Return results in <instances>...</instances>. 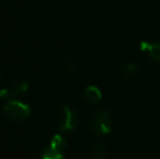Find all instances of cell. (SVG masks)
Returning <instances> with one entry per match:
<instances>
[{"label": "cell", "mask_w": 160, "mask_h": 159, "mask_svg": "<svg viewBox=\"0 0 160 159\" xmlns=\"http://www.w3.org/2000/svg\"><path fill=\"white\" fill-rule=\"evenodd\" d=\"M2 80H3V73H2L1 71H0V83L2 82Z\"/></svg>", "instance_id": "11"}, {"label": "cell", "mask_w": 160, "mask_h": 159, "mask_svg": "<svg viewBox=\"0 0 160 159\" xmlns=\"http://www.w3.org/2000/svg\"><path fill=\"white\" fill-rule=\"evenodd\" d=\"M141 49L146 52L149 53V56L155 59L156 61L160 62V44H155V42H141Z\"/></svg>", "instance_id": "5"}, {"label": "cell", "mask_w": 160, "mask_h": 159, "mask_svg": "<svg viewBox=\"0 0 160 159\" xmlns=\"http://www.w3.org/2000/svg\"><path fill=\"white\" fill-rule=\"evenodd\" d=\"M107 156V148L102 144H94L89 151V159H106Z\"/></svg>", "instance_id": "7"}, {"label": "cell", "mask_w": 160, "mask_h": 159, "mask_svg": "<svg viewBox=\"0 0 160 159\" xmlns=\"http://www.w3.org/2000/svg\"><path fill=\"white\" fill-rule=\"evenodd\" d=\"M92 129L97 134L106 135L112 129L111 116L107 110H99L92 119Z\"/></svg>", "instance_id": "2"}, {"label": "cell", "mask_w": 160, "mask_h": 159, "mask_svg": "<svg viewBox=\"0 0 160 159\" xmlns=\"http://www.w3.org/2000/svg\"><path fill=\"white\" fill-rule=\"evenodd\" d=\"M3 112L7 118L12 122L21 123L30 118L32 111L28 104L20 102V100L12 99L6 102L3 107Z\"/></svg>", "instance_id": "1"}, {"label": "cell", "mask_w": 160, "mask_h": 159, "mask_svg": "<svg viewBox=\"0 0 160 159\" xmlns=\"http://www.w3.org/2000/svg\"><path fill=\"white\" fill-rule=\"evenodd\" d=\"M84 97L87 102H92V104H97V102H99L101 100L102 95H101V92L98 87L92 85V86H88L84 91Z\"/></svg>", "instance_id": "6"}, {"label": "cell", "mask_w": 160, "mask_h": 159, "mask_svg": "<svg viewBox=\"0 0 160 159\" xmlns=\"http://www.w3.org/2000/svg\"><path fill=\"white\" fill-rule=\"evenodd\" d=\"M136 70H137V68L134 63H128L123 68L122 74L125 79H132V77H134L135 73H136Z\"/></svg>", "instance_id": "9"}, {"label": "cell", "mask_w": 160, "mask_h": 159, "mask_svg": "<svg viewBox=\"0 0 160 159\" xmlns=\"http://www.w3.org/2000/svg\"><path fill=\"white\" fill-rule=\"evenodd\" d=\"M30 88V83L28 81H17L12 84L10 88H2L0 89V99L4 102H10L14 97L20 96L22 94L26 93Z\"/></svg>", "instance_id": "4"}, {"label": "cell", "mask_w": 160, "mask_h": 159, "mask_svg": "<svg viewBox=\"0 0 160 159\" xmlns=\"http://www.w3.org/2000/svg\"><path fill=\"white\" fill-rule=\"evenodd\" d=\"M76 68V63L74 61H70L68 62L67 64L64 66V69H65V72H73Z\"/></svg>", "instance_id": "10"}, {"label": "cell", "mask_w": 160, "mask_h": 159, "mask_svg": "<svg viewBox=\"0 0 160 159\" xmlns=\"http://www.w3.org/2000/svg\"><path fill=\"white\" fill-rule=\"evenodd\" d=\"M58 127L60 131H71L74 130L78 124V119L74 110L69 106H63L58 117Z\"/></svg>", "instance_id": "3"}, {"label": "cell", "mask_w": 160, "mask_h": 159, "mask_svg": "<svg viewBox=\"0 0 160 159\" xmlns=\"http://www.w3.org/2000/svg\"><path fill=\"white\" fill-rule=\"evenodd\" d=\"M64 156L63 153H60V152L53 149L52 147L48 146L42 154V159H62Z\"/></svg>", "instance_id": "8"}]
</instances>
